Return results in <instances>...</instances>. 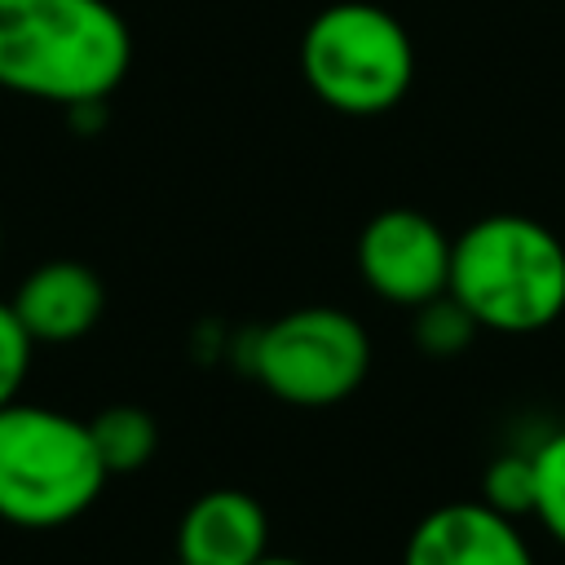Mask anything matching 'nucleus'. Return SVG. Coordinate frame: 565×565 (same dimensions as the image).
Segmentation results:
<instances>
[{"mask_svg":"<svg viewBox=\"0 0 565 565\" xmlns=\"http://www.w3.org/2000/svg\"><path fill=\"white\" fill-rule=\"evenodd\" d=\"M256 565H309V561H296V556H269V552H265Z\"/></svg>","mask_w":565,"mask_h":565,"instance_id":"obj_15","label":"nucleus"},{"mask_svg":"<svg viewBox=\"0 0 565 565\" xmlns=\"http://www.w3.org/2000/svg\"><path fill=\"white\" fill-rule=\"evenodd\" d=\"M168 565H181V561H168Z\"/></svg>","mask_w":565,"mask_h":565,"instance_id":"obj_16","label":"nucleus"},{"mask_svg":"<svg viewBox=\"0 0 565 565\" xmlns=\"http://www.w3.org/2000/svg\"><path fill=\"white\" fill-rule=\"evenodd\" d=\"M9 305L35 344H75L97 327L106 287L84 260H44L18 282Z\"/></svg>","mask_w":565,"mask_h":565,"instance_id":"obj_9","label":"nucleus"},{"mask_svg":"<svg viewBox=\"0 0 565 565\" xmlns=\"http://www.w3.org/2000/svg\"><path fill=\"white\" fill-rule=\"evenodd\" d=\"M450 247L446 230L415 207H384L358 234V274L362 282L402 309H419L424 300L450 287Z\"/></svg>","mask_w":565,"mask_h":565,"instance_id":"obj_6","label":"nucleus"},{"mask_svg":"<svg viewBox=\"0 0 565 565\" xmlns=\"http://www.w3.org/2000/svg\"><path fill=\"white\" fill-rule=\"evenodd\" d=\"M446 291L486 331H543L565 313V243L521 212L481 216L450 247Z\"/></svg>","mask_w":565,"mask_h":565,"instance_id":"obj_2","label":"nucleus"},{"mask_svg":"<svg viewBox=\"0 0 565 565\" xmlns=\"http://www.w3.org/2000/svg\"><path fill=\"white\" fill-rule=\"evenodd\" d=\"M530 455H534V516L565 547V428L543 437Z\"/></svg>","mask_w":565,"mask_h":565,"instance_id":"obj_12","label":"nucleus"},{"mask_svg":"<svg viewBox=\"0 0 565 565\" xmlns=\"http://www.w3.org/2000/svg\"><path fill=\"white\" fill-rule=\"evenodd\" d=\"M269 552V516L256 494L216 486L177 521L181 565H256Z\"/></svg>","mask_w":565,"mask_h":565,"instance_id":"obj_8","label":"nucleus"},{"mask_svg":"<svg viewBox=\"0 0 565 565\" xmlns=\"http://www.w3.org/2000/svg\"><path fill=\"white\" fill-rule=\"evenodd\" d=\"M481 503H490L494 512H503L512 521L534 516V455L508 450V455L490 459V468L481 477Z\"/></svg>","mask_w":565,"mask_h":565,"instance_id":"obj_13","label":"nucleus"},{"mask_svg":"<svg viewBox=\"0 0 565 565\" xmlns=\"http://www.w3.org/2000/svg\"><path fill=\"white\" fill-rule=\"evenodd\" d=\"M402 565H534V552L512 516L481 499H459L415 521Z\"/></svg>","mask_w":565,"mask_h":565,"instance_id":"obj_7","label":"nucleus"},{"mask_svg":"<svg viewBox=\"0 0 565 565\" xmlns=\"http://www.w3.org/2000/svg\"><path fill=\"white\" fill-rule=\"evenodd\" d=\"M31 353H35L31 331L22 327L13 305L0 300V406L18 402V393L26 384V371H31Z\"/></svg>","mask_w":565,"mask_h":565,"instance_id":"obj_14","label":"nucleus"},{"mask_svg":"<svg viewBox=\"0 0 565 565\" xmlns=\"http://www.w3.org/2000/svg\"><path fill=\"white\" fill-rule=\"evenodd\" d=\"M300 75L309 93L340 115H384L415 79V44L388 9L340 0L309 18Z\"/></svg>","mask_w":565,"mask_h":565,"instance_id":"obj_4","label":"nucleus"},{"mask_svg":"<svg viewBox=\"0 0 565 565\" xmlns=\"http://www.w3.org/2000/svg\"><path fill=\"white\" fill-rule=\"evenodd\" d=\"M132 66L110 0H0V88L53 106H106Z\"/></svg>","mask_w":565,"mask_h":565,"instance_id":"obj_1","label":"nucleus"},{"mask_svg":"<svg viewBox=\"0 0 565 565\" xmlns=\"http://www.w3.org/2000/svg\"><path fill=\"white\" fill-rule=\"evenodd\" d=\"M247 371L278 402L322 411L362 388L371 371V335L335 305H300L252 331Z\"/></svg>","mask_w":565,"mask_h":565,"instance_id":"obj_5","label":"nucleus"},{"mask_svg":"<svg viewBox=\"0 0 565 565\" xmlns=\"http://www.w3.org/2000/svg\"><path fill=\"white\" fill-rule=\"evenodd\" d=\"M411 313H415V344H419L424 353H433V358H455V353H463V349L472 344V335L481 331L477 318H472L450 291L424 300V305L411 309Z\"/></svg>","mask_w":565,"mask_h":565,"instance_id":"obj_11","label":"nucleus"},{"mask_svg":"<svg viewBox=\"0 0 565 565\" xmlns=\"http://www.w3.org/2000/svg\"><path fill=\"white\" fill-rule=\"evenodd\" d=\"M110 472L97 459L88 419L40 402L0 406V521L18 530H57L79 521Z\"/></svg>","mask_w":565,"mask_h":565,"instance_id":"obj_3","label":"nucleus"},{"mask_svg":"<svg viewBox=\"0 0 565 565\" xmlns=\"http://www.w3.org/2000/svg\"><path fill=\"white\" fill-rule=\"evenodd\" d=\"M88 433H93V446H97V459L110 477H124V472H137L154 459L159 450V424L146 406H132V402H115L106 411H97L88 419Z\"/></svg>","mask_w":565,"mask_h":565,"instance_id":"obj_10","label":"nucleus"}]
</instances>
